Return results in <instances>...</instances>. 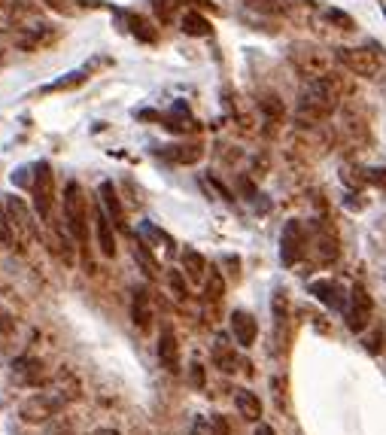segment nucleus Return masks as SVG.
I'll return each mask as SVG.
<instances>
[{"instance_id": "1", "label": "nucleus", "mask_w": 386, "mask_h": 435, "mask_svg": "<svg viewBox=\"0 0 386 435\" xmlns=\"http://www.w3.org/2000/svg\"><path fill=\"white\" fill-rule=\"evenodd\" d=\"M61 214H64V226L70 228L73 240L86 249L88 247V204H86V195H82V186L76 180H70L67 186H64Z\"/></svg>"}, {"instance_id": "2", "label": "nucleus", "mask_w": 386, "mask_h": 435, "mask_svg": "<svg viewBox=\"0 0 386 435\" xmlns=\"http://www.w3.org/2000/svg\"><path fill=\"white\" fill-rule=\"evenodd\" d=\"M31 195H34V210L46 226L55 219V204H58V195H55V174L49 162H36L34 164V180H31Z\"/></svg>"}, {"instance_id": "3", "label": "nucleus", "mask_w": 386, "mask_h": 435, "mask_svg": "<svg viewBox=\"0 0 386 435\" xmlns=\"http://www.w3.org/2000/svg\"><path fill=\"white\" fill-rule=\"evenodd\" d=\"M335 110H338V98L328 95V91L319 86V79H310V86L301 91V98H298L301 119H307V122H323Z\"/></svg>"}, {"instance_id": "4", "label": "nucleus", "mask_w": 386, "mask_h": 435, "mask_svg": "<svg viewBox=\"0 0 386 435\" xmlns=\"http://www.w3.org/2000/svg\"><path fill=\"white\" fill-rule=\"evenodd\" d=\"M64 405L67 402H64L58 393H34L18 405V417L25 423H31V427H40V423H49Z\"/></svg>"}, {"instance_id": "5", "label": "nucleus", "mask_w": 386, "mask_h": 435, "mask_svg": "<svg viewBox=\"0 0 386 435\" xmlns=\"http://www.w3.org/2000/svg\"><path fill=\"white\" fill-rule=\"evenodd\" d=\"M335 61L344 70H350L353 77H362V79L378 77V70H380L378 55L368 52V46H341V49H335Z\"/></svg>"}, {"instance_id": "6", "label": "nucleus", "mask_w": 386, "mask_h": 435, "mask_svg": "<svg viewBox=\"0 0 386 435\" xmlns=\"http://www.w3.org/2000/svg\"><path fill=\"white\" fill-rule=\"evenodd\" d=\"M6 214H9V222H13V231H15V247L31 244V240L40 238V226H36V216L31 214V207L25 204V198H6Z\"/></svg>"}, {"instance_id": "7", "label": "nucleus", "mask_w": 386, "mask_h": 435, "mask_svg": "<svg viewBox=\"0 0 386 435\" xmlns=\"http://www.w3.org/2000/svg\"><path fill=\"white\" fill-rule=\"evenodd\" d=\"M371 311H374V301L365 283H353L350 286V301H347V311H344V320H347V329L350 332H365L371 323Z\"/></svg>"}, {"instance_id": "8", "label": "nucleus", "mask_w": 386, "mask_h": 435, "mask_svg": "<svg viewBox=\"0 0 386 435\" xmlns=\"http://www.w3.org/2000/svg\"><path fill=\"white\" fill-rule=\"evenodd\" d=\"M307 253V235H305V226L298 219H289L286 226L280 231V262L283 265H295L301 262Z\"/></svg>"}, {"instance_id": "9", "label": "nucleus", "mask_w": 386, "mask_h": 435, "mask_svg": "<svg viewBox=\"0 0 386 435\" xmlns=\"http://www.w3.org/2000/svg\"><path fill=\"white\" fill-rule=\"evenodd\" d=\"M292 64H295L307 79H317L328 70V58L323 55V49H317V46H310V43L292 46Z\"/></svg>"}, {"instance_id": "10", "label": "nucleus", "mask_w": 386, "mask_h": 435, "mask_svg": "<svg viewBox=\"0 0 386 435\" xmlns=\"http://www.w3.org/2000/svg\"><path fill=\"white\" fill-rule=\"evenodd\" d=\"M310 295L319 299L326 308L332 311H347V301H350V290H344V283L332 280V277H319V280L310 283Z\"/></svg>"}, {"instance_id": "11", "label": "nucleus", "mask_w": 386, "mask_h": 435, "mask_svg": "<svg viewBox=\"0 0 386 435\" xmlns=\"http://www.w3.org/2000/svg\"><path fill=\"white\" fill-rule=\"evenodd\" d=\"M13 375H15V381L25 387H49L52 384V377L46 375V365L36 356H18L13 363Z\"/></svg>"}, {"instance_id": "12", "label": "nucleus", "mask_w": 386, "mask_h": 435, "mask_svg": "<svg viewBox=\"0 0 386 435\" xmlns=\"http://www.w3.org/2000/svg\"><path fill=\"white\" fill-rule=\"evenodd\" d=\"M91 216H95V235H98L100 253H104L107 259H113L116 256V226H113V219H109V214L100 204L91 210Z\"/></svg>"}, {"instance_id": "13", "label": "nucleus", "mask_w": 386, "mask_h": 435, "mask_svg": "<svg viewBox=\"0 0 386 435\" xmlns=\"http://www.w3.org/2000/svg\"><path fill=\"white\" fill-rule=\"evenodd\" d=\"M232 335H234V341L241 347H253L255 344V338H259V323H255V317L250 311H232Z\"/></svg>"}, {"instance_id": "14", "label": "nucleus", "mask_w": 386, "mask_h": 435, "mask_svg": "<svg viewBox=\"0 0 386 435\" xmlns=\"http://www.w3.org/2000/svg\"><path fill=\"white\" fill-rule=\"evenodd\" d=\"M131 320L140 332L152 329L155 313H152V299H149V290H146V286H134V292H131Z\"/></svg>"}, {"instance_id": "15", "label": "nucleus", "mask_w": 386, "mask_h": 435, "mask_svg": "<svg viewBox=\"0 0 386 435\" xmlns=\"http://www.w3.org/2000/svg\"><path fill=\"white\" fill-rule=\"evenodd\" d=\"M98 198H100V207L109 214V219H113V226L119 228V231H128V226H125V210H122V201H119V192H116V186L109 180H104L98 186Z\"/></svg>"}, {"instance_id": "16", "label": "nucleus", "mask_w": 386, "mask_h": 435, "mask_svg": "<svg viewBox=\"0 0 386 435\" xmlns=\"http://www.w3.org/2000/svg\"><path fill=\"white\" fill-rule=\"evenodd\" d=\"M49 390L58 393L64 402H79V399H82V384H79V377L73 375L70 368H58V372L52 375Z\"/></svg>"}, {"instance_id": "17", "label": "nucleus", "mask_w": 386, "mask_h": 435, "mask_svg": "<svg viewBox=\"0 0 386 435\" xmlns=\"http://www.w3.org/2000/svg\"><path fill=\"white\" fill-rule=\"evenodd\" d=\"M159 363L168 368V372H180V341L171 326H164L159 335Z\"/></svg>"}, {"instance_id": "18", "label": "nucleus", "mask_w": 386, "mask_h": 435, "mask_svg": "<svg viewBox=\"0 0 386 435\" xmlns=\"http://www.w3.org/2000/svg\"><path fill=\"white\" fill-rule=\"evenodd\" d=\"M213 363H216L219 372H225V375H234L244 368V359L234 353V344H228L225 335H219L216 344H213Z\"/></svg>"}, {"instance_id": "19", "label": "nucleus", "mask_w": 386, "mask_h": 435, "mask_svg": "<svg viewBox=\"0 0 386 435\" xmlns=\"http://www.w3.org/2000/svg\"><path fill=\"white\" fill-rule=\"evenodd\" d=\"M182 274L189 277V283H204L207 280V259L198 253V249H192V247H186L182 249Z\"/></svg>"}, {"instance_id": "20", "label": "nucleus", "mask_w": 386, "mask_h": 435, "mask_svg": "<svg viewBox=\"0 0 386 435\" xmlns=\"http://www.w3.org/2000/svg\"><path fill=\"white\" fill-rule=\"evenodd\" d=\"M234 408L237 414H241L244 420H250V423H259L262 420V402H259V396H255L253 390H234Z\"/></svg>"}, {"instance_id": "21", "label": "nucleus", "mask_w": 386, "mask_h": 435, "mask_svg": "<svg viewBox=\"0 0 386 435\" xmlns=\"http://www.w3.org/2000/svg\"><path fill=\"white\" fill-rule=\"evenodd\" d=\"M201 143H177V146H164V159H171L173 164H195L201 162Z\"/></svg>"}, {"instance_id": "22", "label": "nucleus", "mask_w": 386, "mask_h": 435, "mask_svg": "<svg viewBox=\"0 0 386 435\" xmlns=\"http://www.w3.org/2000/svg\"><path fill=\"white\" fill-rule=\"evenodd\" d=\"M344 131L356 137L359 143L371 141V128H368V119H365L362 113H356V110H344Z\"/></svg>"}, {"instance_id": "23", "label": "nucleus", "mask_w": 386, "mask_h": 435, "mask_svg": "<svg viewBox=\"0 0 386 435\" xmlns=\"http://www.w3.org/2000/svg\"><path fill=\"white\" fill-rule=\"evenodd\" d=\"M131 253H134V262L140 265V271L149 277V280H155V277H159V262H155V256L149 253V244H146L143 238H137Z\"/></svg>"}, {"instance_id": "24", "label": "nucleus", "mask_w": 386, "mask_h": 435, "mask_svg": "<svg viewBox=\"0 0 386 435\" xmlns=\"http://www.w3.org/2000/svg\"><path fill=\"white\" fill-rule=\"evenodd\" d=\"M180 27H182V31H186L189 37H210V34H213V25H210V18H204L201 13H195V9L182 13Z\"/></svg>"}, {"instance_id": "25", "label": "nucleus", "mask_w": 386, "mask_h": 435, "mask_svg": "<svg viewBox=\"0 0 386 435\" xmlns=\"http://www.w3.org/2000/svg\"><path fill=\"white\" fill-rule=\"evenodd\" d=\"M271 313H274V326H277V332H283L289 326V299H286V292H283V290L274 292Z\"/></svg>"}, {"instance_id": "26", "label": "nucleus", "mask_w": 386, "mask_h": 435, "mask_svg": "<svg viewBox=\"0 0 386 435\" xmlns=\"http://www.w3.org/2000/svg\"><path fill=\"white\" fill-rule=\"evenodd\" d=\"M259 107H262L265 119H268V125H277V122H283V116H286V107H283V100L274 95V91L271 95H262Z\"/></svg>"}, {"instance_id": "27", "label": "nucleus", "mask_w": 386, "mask_h": 435, "mask_svg": "<svg viewBox=\"0 0 386 435\" xmlns=\"http://www.w3.org/2000/svg\"><path fill=\"white\" fill-rule=\"evenodd\" d=\"M338 238L332 235V231H319V238H317V256H319V262H335L338 259Z\"/></svg>"}, {"instance_id": "28", "label": "nucleus", "mask_w": 386, "mask_h": 435, "mask_svg": "<svg viewBox=\"0 0 386 435\" xmlns=\"http://www.w3.org/2000/svg\"><path fill=\"white\" fill-rule=\"evenodd\" d=\"M204 295H207V301H222V295H225V277L222 271H216V268H210L207 271V280H204Z\"/></svg>"}, {"instance_id": "29", "label": "nucleus", "mask_w": 386, "mask_h": 435, "mask_svg": "<svg viewBox=\"0 0 386 435\" xmlns=\"http://www.w3.org/2000/svg\"><path fill=\"white\" fill-rule=\"evenodd\" d=\"M323 18L328 25H335L338 31H356V18L350 15V13H344V9H335V6H328L326 13H323Z\"/></svg>"}, {"instance_id": "30", "label": "nucleus", "mask_w": 386, "mask_h": 435, "mask_svg": "<svg viewBox=\"0 0 386 435\" xmlns=\"http://www.w3.org/2000/svg\"><path fill=\"white\" fill-rule=\"evenodd\" d=\"M128 25H131V34L137 37V40H143V43H155V31H152V25L146 22L143 15H128Z\"/></svg>"}, {"instance_id": "31", "label": "nucleus", "mask_w": 386, "mask_h": 435, "mask_svg": "<svg viewBox=\"0 0 386 435\" xmlns=\"http://www.w3.org/2000/svg\"><path fill=\"white\" fill-rule=\"evenodd\" d=\"M86 73L91 77V70L86 67V70H76V73H67V77H61V79H55L52 86H46L43 91H61V89H76V86H82L86 82Z\"/></svg>"}, {"instance_id": "32", "label": "nucleus", "mask_w": 386, "mask_h": 435, "mask_svg": "<svg viewBox=\"0 0 386 435\" xmlns=\"http://www.w3.org/2000/svg\"><path fill=\"white\" fill-rule=\"evenodd\" d=\"M189 277L182 274V271H168V286H171V292H173V299L177 301H186L189 299Z\"/></svg>"}, {"instance_id": "33", "label": "nucleus", "mask_w": 386, "mask_h": 435, "mask_svg": "<svg viewBox=\"0 0 386 435\" xmlns=\"http://www.w3.org/2000/svg\"><path fill=\"white\" fill-rule=\"evenodd\" d=\"M0 244L15 247V231H13V222H9V214H6V201H0Z\"/></svg>"}, {"instance_id": "34", "label": "nucleus", "mask_w": 386, "mask_h": 435, "mask_svg": "<svg viewBox=\"0 0 386 435\" xmlns=\"http://www.w3.org/2000/svg\"><path fill=\"white\" fill-rule=\"evenodd\" d=\"M383 344H386V332L378 326V329H371L368 335H365V350H368L371 356H378L383 353Z\"/></svg>"}, {"instance_id": "35", "label": "nucleus", "mask_w": 386, "mask_h": 435, "mask_svg": "<svg viewBox=\"0 0 386 435\" xmlns=\"http://www.w3.org/2000/svg\"><path fill=\"white\" fill-rule=\"evenodd\" d=\"M152 9H155V15H159L164 25H168L171 18H173V13L180 9V0H152Z\"/></svg>"}, {"instance_id": "36", "label": "nucleus", "mask_w": 386, "mask_h": 435, "mask_svg": "<svg viewBox=\"0 0 386 435\" xmlns=\"http://www.w3.org/2000/svg\"><path fill=\"white\" fill-rule=\"evenodd\" d=\"M189 384L195 387V390H204L207 377H204V365H201V363H192L189 365Z\"/></svg>"}, {"instance_id": "37", "label": "nucleus", "mask_w": 386, "mask_h": 435, "mask_svg": "<svg viewBox=\"0 0 386 435\" xmlns=\"http://www.w3.org/2000/svg\"><path fill=\"white\" fill-rule=\"evenodd\" d=\"M189 435H213V420L210 417H195L192 420Z\"/></svg>"}, {"instance_id": "38", "label": "nucleus", "mask_w": 386, "mask_h": 435, "mask_svg": "<svg viewBox=\"0 0 386 435\" xmlns=\"http://www.w3.org/2000/svg\"><path fill=\"white\" fill-rule=\"evenodd\" d=\"M213 435H232V429H228V420L222 417V414H213Z\"/></svg>"}, {"instance_id": "39", "label": "nucleus", "mask_w": 386, "mask_h": 435, "mask_svg": "<svg viewBox=\"0 0 386 435\" xmlns=\"http://www.w3.org/2000/svg\"><path fill=\"white\" fill-rule=\"evenodd\" d=\"M49 9H55V13H70V0H43Z\"/></svg>"}, {"instance_id": "40", "label": "nucleus", "mask_w": 386, "mask_h": 435, "mask_svg": "<svg viewBox=\"0 0 386 435\" xmlns=\"http://www.w3.org/2000/svg\"><path fill=\"white\" fill-rule=\"evenodd\" d=\"M173 110H177L180 116H182V113H189V110H186V104H177ZM164 128H171V131H186V128H182V125H177V122H173V119H168V125H164Z\"/></svg>"}, {"instance_id": "41", "label": "nucleus", "mask_w": 386, "mask_h": 435, "mask_svg": "<svg viewBox=\"0 0 386 435\" xmlns=\"http://www.w3.org/2000/svg\"><path fill=\"white\" fill-rule=\"evenodd\" d=\"M255 435H277V429H274V427H268V423H255Z\"/></svg>"}, {"instance_id": "42", "label": "nucleus", "mask_w": 386, "mask_h": 435, "mask_svg": "<svg viewBox=\"0 0 386 435\" xmlns=\"http://www.w3.org/2000/svg\"><path fill=\"white\" fill-rule=\"evenodd\" d=\"M91 435H122V432H119V429H113V427H100V429H95Z\"/></svg>"}, {"instance_id": "43", "label": "nucleus", "mask_w": 386, "mask_h": 435, "mask_svg": "<svg viewBox=\"0 0 386 435\" xmlns=\"http://www.w3.org/2000/svg\"><path fill=\"white\" fill-rule=\"evenodd\" d=\"M49 435H73V432H70V427H67V423H61V427L55 429V432H49Z\"/></svg>"}, {"instance_id": "44", "label": "nucleus", "mask_w": 386, "mask_h": 435, "mask_svg": "<svg viewBox=\"0 0 386 435\" xmlns=\"http://www.w3.org/2000/svg\"><path fill=\"white\" fill-rule=\"evenodd\" d=\"M6 329H9V320H6V317H0V335H4Z\"/></svg>"}, {"instance_id": "45", "label": "nucleus", "mask_w": 386, "mask_h": 435, "mask_svg": "<svg viewBox=\"0 0 386 435\" xmlns=\"http://www.w3.org/2000/svg\"><path fill=\"white\" fill-rule=\"evenodd\" d=\"M0 61H4V52H0Z\"/></svg>"}]
</instances>
